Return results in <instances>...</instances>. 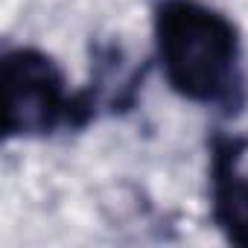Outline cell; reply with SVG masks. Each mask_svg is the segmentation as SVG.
Instances as JSON below:
<instances>
[{
    "instance_id": "2",
    "label": "cell",
    "mask_w": 248,
    "mask_h": 248,
    "mask_svg": "<svg viewBox=\"0 0 248 248\" xmlns=\"http://www.w3.org/2000/svg\"><path fill=\"white\" fill-rule=\"evenodd\" d=\"M3 73V138H50L82 132L96 120L88 93L70 91L59 62L38 47H6Z\"/></svg>"
},
{
    "instance_id": "4",
    "label": "cell",
    "mask_w": 248,
    "mask_h": 248,
    "mask_svg": "<svg viewBox=\"0 0 248 248\" xmlns=\"http://www.w3.org/2000/svg\"><path fill=\"white\" fill-rule=\"evenodd\" d=\"M149 64L138 62L117 38H96L91 41V76L82 88L99 114H129L143 91Z\"/></svg>"
},
{
    "instance_id": "1",
    "label": "cell",
    "mask_w": 248,
    "mask_h": 248,
    "mask_svg": "<svg viewBox=\"0 0 248 248\" xmlns=\"http://www.w3.org/2000/svg\"><path fill=\"white\" fill-rule=\"evenodd\" d=\"M155 59L167 85L187 102L236 117L248 105L245 50L236 24L204 0H158Z\"/></svg>"
},
{
    "instance_id": "3",
    "label": "cell",
    "mask_w": 248,
    "mask_h": 248,
    "mask_svg": "<svg viewBox=\"0 0 248 248\" xmlns=\"http://www.w3.org/2000/svg\"><path fill=\"white\" fill-rule=\"evenodd\" d=\"M248 138L236 132H216L207 140L210 175V219L231 245L248 248V172L242 158Z\"/></svg>"
}]
</instances>
